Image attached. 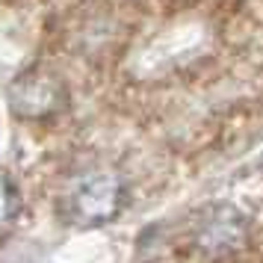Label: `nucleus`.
<instances>
[{"instance_id": "obj_1", "label": "nucleus", "mask_w": 263, "mask_h": 263, "mask_svg": "<svg viewBox=\"0 0 263 263\" xmlns=\"http://www.w3.org/2000/svg\"><path fill=\"white\" fill-rule=\"evenodd\" d=\"M127 204V186L116 172H86L62 195V216L74 228H101Z\"/></svg>"}, {"instance_id": "obj_2", "label": "nucleus", "mask_w": 263, "mask_h": 263, "mask_svg": "<svg viewBox=\"0 0 263 263\" xmlns=\"http://www.w3.org/2000/svg\"><path fill=\"white\" fill-rule=\"evenodd\" d=\"M242 237H246V222L237 210L231 207H219L204 219L201 234H198V242L210 254H228L242 246Z\"/></svg>"}, {"instance_id": "obj_3", "label": "nucleus", "mask_w": 263, "mask_h": 263, "mask_svg": "<svg viewBox=\"0 0 263 263\" xmlns=\"http://www.w3.org/2000/svg\"><path fill=\"white\" fill-rule=\"evenodd\" d=\"M21 216V192L6 175H0V234H6Z\"/></svg>"}]
</instances>
